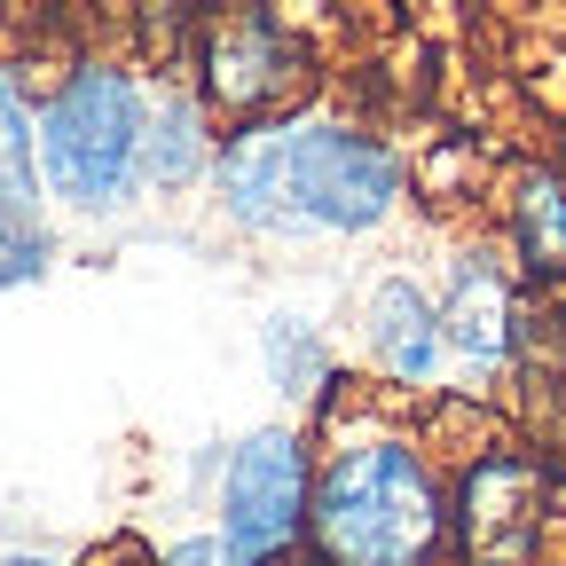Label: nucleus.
<instances>
[{
    "mask_svg": "<svg viewBox=\"0 0 566 566\" xmlns=\"http://www.w3.org/2000/svg\"><path fill=\"white\" fill-rule=\"evenodd\" d=\"M331 433L315 449L307 495V551L323 566H441L449 558V472L433 464L424 433L346 409H323Z\"/></svg>",
    "mask_w": 566,
    "mask_h": 566,
    "instance_id": "1",
    "label": "nucleus"
},
{
    "mask_svg": "<svg viewBox=\"0 0 566 566\" xmlns=\"http://www.w3.org/2000/svg\"><path fill=\"white\" fill-rule=\"evenodd\" d=\"M142 134L150 87L126 63H71L40 95V189L71 221H111L142 197Z\"/></svg>",
    "mask_w": 566,
    "mask_h": 566,
    "instance_id": "2",
    "label": "nucleus"
},
{
    "mask_svg": "<svg viewBox=\"0 0 566 566\" xmlns=\"http://www.w3.org/2000/svg\"><path fill=\"white\" fill-rule=\"evenodd\" d=\"M283 197L275 244L307 237H378L409 205V158L378 126H354L338 111H283Z\"/></svg>",
    "mask_w": 566,
    "mask_h": 566,
    "instance_id": "3",
    "label": "nucleus"
},
{
    "mask_svg": "<svg viewBox=\"0 0 566 566\" xmlns=\"http://www.w3.org/2000/svg\"><path fill=\"white\" fill-rule=\"evenodd\" d=\"M307 495H315V441L307 424H252L229 441L212 480V527L237 566H268L307 543Z\"/></svg>",
    "mask_w": 566,
    "mask_h": 566,
    "instance_id": "4",
    "label": "nucleus"
},
{
    "mask_svg": "<svg viewBox=\"0 0 566 566\" xmlns=\"http://www.w3.org/2000/svg\"><path fill=\"white\" fill-rule=\"evenodd\" d=\"M307 40L283 24L268 0H237L205 24V48H197V95L212 118H283L300 95H307Z\"/></svg>",
    "mask_w": 566,
    "mask_h": 566,
    "instance_id": "5",
    "label": "nucleus"
},
{
    "mask_svg": "<svg viewBox=\"0 0 566 566\" xmlns=\"http://www.w3.org/2000/svg\"><path fill=\"white\" fill-rule=\"evenodd\" d=\"M543 464L520 441H480L449 480V551L464 566H535L543 551Z\"/></svg>",
    "mask_w": 566,
    "mask_h": 566,
    "instance_id": "6",
    "label": "nucleus"
},
{
    "mask_svg": "<svg viewBox=\"0 0 566 566\" xmlns=\"http://www.w3.org/2000/svg\"><path fill=\"white\" fill-rule=\"evenodd\" d=\"M441 338H449V370L464 378V394H495L520 363V338H527V283L520 268L495 252V244H457L441 283Z\"/></svg>",
    "mask_w": 566,
    "mask_h": 566,
    "instance_id": "7",
    "label": "nucleus"
},
{
    "mask_svg": "<svg viewBox=\"0 0 566 566\" xmlns=\"http://www.w3.org/2000/svg\"><path fill=\"white\" fill-rule=\"evenodd\" d=\"M354 338H363V363L386 394H433L449 378V338H441V300L433 283L394 268L378 275L363 307H354Z\"/></svg>",
    "mask_w": 566,
    "mask_h": 566,
    "instance_id": "8",
    "label": "nucleus"
},
{
    "mask_svg": "<svg viewBox=\"0 0 566 566\" xmlns=\"http://www.w3.org/2000/svg\"><path fill=\"white\" fill-rule=\"evenodd\" d=\"M504 260L520 268L527 292L566 283V166L527 158L504 174Z\"/></svg>",
    "mask_w": 566,
    "mask_h": 566,
    "instance_id": "9",
    "label": "nucleus"
},
{
    "mask_svg": "<svg viewBox=\"0 0 566 566\" xmlns=\"http://www.w3.org/2000/svg\"><path fill=\"white\" fill-rule=\"evenodd\" d=\"M221 126L197 87H150V134H142V197H189L212 181Z\"/></svg>",
    "mask_w": 566,
    "mask_h": 566,
    "instance_id": "10",
    "label": "nucleus"
},
{
    "mask_svg": "<svg viewBox=\"0 0 566 566\" xmlns=\"http://www.w3.org/2000/svg\"><path fill=\"white\" fill-rule=\"evenodd\" d=\"M260 370H268V386L292 401V409H315V417L346 394L338 354H331V331L307 307H268L260 315Z\"/></svg>",
    "mask_w": 566,
    "mask_h": 566,
    "instance_id": "11",
    "label": "nucleus"
},
{
    "mask_svg": "<svg viewBox=\"0 0 566 566\" xmlns=\"http://www.w3.org/2000/svg\"><path fill=\"white\" fill-rule=\"evenodd\" d=\"M0 212H48L40 189V95L17 63H0Z\"/></svg>",
    "mask_w": 566,
    "mask_h": 566,
    "instance_id": "12",
    "label": "nucleus"
},
{
    "mask_svg": "<svg viewBox=\"0 0 566 566\" xmlns=\"http://www.w3.org/2000/svg\"><path fill=\"white\" fill-rule=\"evenodd\" d=\"M55 268V229L48 212H0V292H24Z\"/></svg>",
    "mask_w": 566,
    "mask_h": 566,
    "instance_id": "13",
    "label": "nucleus"
},
{
    "mask_svg": "<svg viewBox=\"0 0 566 566\" xmlns=\"http://www.w3.org/2000/svg\"><path fill=\"white\" fill-rule=\"evenodd\" d=\"M150 566H237V558H229L221 527H197V535H174V543H158V558H150Z\"/></svg>",
    "mask_w": 566,
    "mask_h": 566,
    "instance_id": "14",
    "label": "nucleus"
},
{
    "mask_svg": "<svg viewBox=\"0 0 566 566\" xmlns=\"http://www.w3.org/2000/svg\"><path fill=\"white\" fill-rule=\"evenodd\" d=\"M0 566H71L63 551H0Z\"/></svg>",
    "mask_w": 566,
    "mask_h": 566,
    "instance_id": "15",
    "label": "nucleus"
},
{
    "mask_svg": "<svg viewBox=\"0 0 566 566\" xmlns=\"http://www.w3.org/2000/svg\"><path fill=\"white\" fill-rule=\"evenodd\" d=\"M268 566H323V558H315V551L300 543V551H283V558H268Z\"/></svg>",
    "mask_w": 566,
    "mask_h": 566,
    "instance_id": "16",
    "label": "nucleus"
}]
</instances>
